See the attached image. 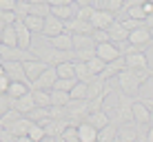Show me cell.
Listing matches in <instances>:
<instances>
[{"label": "cell", "mask_w": 153, "mask_h": 142, "mask_svg": "<svg viewBox=\"0 0 153 142\" xmlns=\"http://www.w3.org/2000/svg\"><path fill=\"white\" fill-rule=\"evenodd\" d=\"M149 78H151V69H129V67H124V69L115 76V82L120 85V91L122 93L135 98L138 91H140V87L144 85Z\"/></svg>", "instance_id": "obj_1"}, {"label": "cell", "mask_w": 153, "mask_h": 142, "mask_svg": "<svg viewBox=\"0 0 153 142\" xmlns=\"http://www.w3.org/2000/svg\"><path fill=\"white\" fill-rule=\"evenodd\" d=\"M33 51L36 58L45 60L47 65H58V62H65V60H76L73 51H62V49H56L51 45H31L29 47Z\"/></svg>", "instance_id": "obj_2"}, {"label": "cell", "mask_w": 153, "mask_h": 142, "mask_svg": "<svg viewBox=\"0 0 153 142\" xmlns=\"http://www.w3.org/2000/svg\"><path fill=\"white\" fill-rule=\"evenodd\" d=\"M140 127L135 120H129V122H122L118 127V133H115V140L118 142H135L140 140Z\"/></svg>", "instance_id": "obj_3"}, {"label": "cell", "mask_w": 153, "mask_h": 142, "mask_svg": "<svg viewBox=\"0 0 153 142\" xmlns=\"http://www.w3.org/2000/svg\"><path fill=\"white\" fill-rule=\"evenodd\" d=\"M56 78H58L56 67L49 65L38 78H33V80L29 82V89H51V87H53V82H56Z\"/></svg>", "instance_id": "obj_4"}, {"label": "cell", "mask_w": 153, "mask_h": 142, "mask_svg": "<svg viewBox=\"0 0 153 142\" xmlns=\"http://www.w3.org/2000/svg\"><path fill=\"white\" fill-rule=\"evenodd\" d=\"M45 38V36H42ZM45 45H51L56 49H62V51H73V40H71V31H60L56 36H49L45 38Z\"/></svg>", "instance_id": "obj_5"}, {"label": "cell", "mask_w": 153, "mask_h": 142, "mask_svg": "<svg viewBox=\"0 0 153 142\" xmlns=\"http://www.w3.org/2000/svg\"><path fill=\"white\" fill-rule=\"evenodd\" d=\"M129 40L131 45H135L138 49H144L146 45H151V31H149V27H135V29H131L129 31Z\"/></svg>", "instance_id": "obj_6"}, {"label": "cell", "mask_w": 153, "mask_h": 142, "mask_svg": "<svg viewBox=\"0 0 153 142\" xmlns=\"http://www.w3.org/2000/svg\"><path fill=\"white\" fill-rule=\"evenodd\" d=\"M4 73H7L9 80H20V82H29L27 76H25V67L20 60H2Z\"/></svg>", "instance_id": "obj_7"}, {"label": "cell", "mask_w": 153, "mask_h": 142, "mask_svg": "<svg viewBox=\"0 0 153 142\" xmlns=\"http://www.w3.org/2000/svg\"><path fill=\"white\" fill-rule=\"evenodd\" d=\"M60 31H65V20L53 16V13L45 16V25H42V33L40 36L49 38V36H56V33H60Z\"/></svg>", "instance_id": "obj_8"}, {"label": "cell", "mask_w": 153, "mask_h": 142, "mask_svg": "<svg viewBox=\"0 0 153 142\" xmlns=\"http://www.w3.org/2000/svg\"><path fill=\"white\" fill-rule=\"evenodd\" d=\"M96 56L100 58V60H104V62H111V60H115V58H120L122 54L118 51L115 42L107 40V42H98L96 45Z\"/></svg>", "instance_id": "obj_9"}, {"label": "cell", "mask_w": 153, "mask_h": 142, "mask_svg": "<svg viewBox=\"0 0 153 142\" xmlns=\"http://www.w3.org/2000/svg\"><path fill=\"white\" fill-rule=\"evenodd\" d=\"M113 20H115V16H113L111 11H107V9H93L89 22L93 25V29H107Z\"/></svg>", "instance_id": "obj_10"}, {"label": "cell", "mask_w": 153, "mask_h": 142, "mask_svg": "<svg viewBox=\"0 0 153 142\" xmlns=\"http://www.w3.org/2000/svg\"><path fill=\"white\" fill-rule=\"evenodd\" d=\"M22 67H25V76H27V80L31 82L33 78H38L49 65H47L45 60H40V58H29V60L22 62Z\"/></svg>", "instance_id": "obj_11"}, {"label": "cell", "mask_w": 153, "mask_h": 142, "mask_svg": "<svg viewBox=\"0 0 153 142\" xmlns=\"http://www.w3.org/2000/svg\"><path fill=\"white\" fill-rule=\"evenodd\" d=\"M65 31H71V33H91L93 25L89 22V20H82V18L71 16V18L65 20Z\"/></svg>", "instance_id": "obj_12"}, {"label": "cell", "mask_w": 153, "mask_h": 142, "mask_svg": "<svg viewBox=\"0 0 153 142\" xmlns=\"http://www.w3.org/2000/svg\"><path fill=\"white\" fill-rule=\"evenodd\" d=\"M124 65L129 67V69H149V58L142 49L138 51H131V54L124 56Z\"/></svg>", "instance_id": "obj_13"}, {"label": "cell", "mask_w": 153, "mask_h": 142, "mask_svg": "<svg viewBox=\"0 0 153 142\" xmlns=\"http://www.w3.org/2000/svg\"><path fill=\"white\" fill-rule=\"evenodd\" d=\"M13 27H16V36H18V47L29 49L31 47V31H29V27L22 22V18H16Z\"/></svg>", "instance_id": "obj_14"}, {"label": "cell", "mask_w": 153, "mask_h": 142, "mask_svg": "<svg viewBox=\"0 0 153 142\" xmlns=\"http://www.w3.org/2000/svg\"><path fill=\"white\" fill-rule=\"evenodd\" d=\"M124 56H120V58H115V60H111V62H104V69H102V73H100V78L102 80H109V78H115L120 71L124 69Z\"/></svg>", "instance_id": "obj_15"}, {"label": "cell", "mask_w": 153, "mask_h": 142, "mask_svg": "<svg viewBox=\"0 0 153 142\" xmlns=\"http://www.w3.org/2000/svg\"><path fill=\"white\" fill-rule=\"evenodd\" d=\"M107 33H109V40H111V42H122V40L129 38V29H124V25L120 22L118 18L107 27Z\"/></svg>", "instance_id": "obj_16"}, {"label": "cell", "mask_w": 153, "mask_h": 142, "mask_svg": "<svg viewBox=\"0 0 153 142\" xmlns=\"http://www.w3.org/2000/svg\"><path fill=\"white\" fill-rule=\"evenodd\" d=\"M131 113H133V120L138 124H149V107L142 102V98L133 100V104H131Z\"/></svg>", "instance_id": "obj_17"}, {"label": "cell", "mask_w": 153, "mask_h": 142, "mask_svg": "<svg viewBox=\"0 0 153 142\" xmlns=\"http://www.w3.org/2000/svg\"><path fill=\"white\" fill-rule=\"evenodd\" d=\"M78 142H98V129L87 120H82L78 124Z\"/></svg>", "instance_id": "obj_18"}, {"label": "cell", "mask_w": 153, "mask_h": 142, "mask_svg": "<svg viewBox=\"0 0 153 142\" xmlns=\"http://www.w3.org/2000/svg\"><path fill=\"white\" fill-rule=\"evenodd\" d=\"M13 107L18 109V111L22 113V115H27V113L31 111V109L36 107V102H33V96H31V91L22 93L20 98H16V100H13Z\"/></svg>", "instance_id": "obj_19"}, {"label": "cell", "mask_w": 153, "mask_h": 142, "mask_svg": "<svg viewBox=\"0 0 153 142\" xmlns=\"http://www.w3.org/2000/svg\"><path fill=\"white\" fill-rule=\"evenodd\" d=\"M84 120H87L89 124H93L96 129H102L107 122H111L109 115H107V111H102V109H98V111H89L87 115H84Z\"/></svg>", "instance_id": "obj_20"}, {"label": "cell", "mask_w": 153, "mask_h": 142, "mask_svg": "<svg viewBox=\"0 0 153 142\" xmlns=\"http://www.w3.org/2000/svg\"><path fill=\"white\" fill-rule=\"evenodd\" d=\"M0 45L4 47H18V36H16V27L13 25H4L0 31Z\"/></svg>", "instance_id": "obj_21"}, {"label": "cell", "mask_w": 153, "mask_h": 142, "mask_svg": "<svg viewBox=\"0 0 153 142\" xmlns=\"http://www.w3.org/2000/svg\"><path fill=\"white\" fill-rule=\"evenodd\" d=\"M76 9H78L76 2H69V4H51V13L58 16V18H62V20L76 16Z\"/></svg>", "instance_id": "obj_22"}, {"label": "cell", "mask_w": 153, "mask_h": 142, "mask_svg": "<svg viewBox=\"0 0 153 142\" xmlns=\"http://www.w3.org/2000/svg\"><path fill=\"white\" fill-rule=\"evenodd\" d=\"M73 71H76V80H80V82H91L96 78L89 71L87 62H80V60H73Z\"/></svg>", "instance_id": "obj_23"}, {"label": "cell", "mask_w": 153, "mask_h": 142, "mask_svg": "<svg viewBox=\"0 0 153 142\" xmlns=\"http://www.w3.org/2000/svg\"><path fill=\"white\" fill-rule=\"evenodd\" d=\"M115 133H118V124L107 122L102 129H98V142H115Z\"/></svg>", "instance_id": "obj_24"}, {"label": "cell", "mask_w": 153, "mask_h": 142, "mask_svg": "<svg viewBox=\"0 0 153 142\" xmlns=\"http://www.w3.org/2000/svg\"><path fill=\"white\" fill-rule=\"evenodd\" d=\"M73 40V49H87V47H96V40H93L91 33H71Z\"/></svg>", "instance_id": "obj_25"}, {"label": "cell", "mask_w": 153, "mask_h": 142, "mask_svg": "<svg viewBox=\"0 0 153 142\" xmlns=\"http://www.w3.org/2000/svg\"><path fill=\"white\" fill-rule=\"evenodd\" d=\"M22 22L29 27L31 33H42V25H45V18H40V16H33V13H27L22 18Z\"/></svg>", "instance_id": "obj_26"}, {"label": "cell", "mask_w": 153, "mask_h": 142, "mask_svg": "<svg viewBox=\"0 0 153 142\" xmlns=\"http://www.w3.org/2000/svg\"><path fill=\"white\" fill-rule=\"evenodd\" d=\"M20 115H22V113H20L16 107L7 109V111H4L2 115H0V124H2V129H11V127H13V122L20 118Z\"/></svg>", "instance_id": "obj_27"}, {"label": "cell", "mask_w": 153, "mask_h": 142, "mask_svg": "<svg viewBox=\"0 0 153 142\" xmlns=\"http://www.w3.org/2000/svg\"><path fill=\"white\" fill-rule=\"evenodd\" d=\"M29 91H31V96H33L36 107H49V104H51L49 89H29Z\"/></svg>", "instance_id": "obj_28"}, {"label": "cell", "mask_w": 153, "mask_h": 142, "mask_svg": "<svg viewBox=\"0 0 153 142\" xmlns=\"http://www.w3.org/2000/svg\"><path fill=\"white\" fill-rule=\"evenodd\" d=\"M27 91H29V82H20V80H11V82H9V87H7V93L13 100L20 98L22 93H27Z\"/></svg>", "instance_id": "obj_29"}, {"label": "cell", "mask_w": 153, "mask_h": 142, "mask_svg": "<svg viewBox=\"0 0 153 142\" xmlns=\"http://www.w3.org/2000/svg\"><path fill=\"white\" fill-rule=\"evenodd\" d=\"M56 67V73L58 78H76V71H73V60H65V62H58Z\"/></svg>", "instance_id": "obj_30"}, {"label": "cell", "mask_w": 153, "mask_h": 142, "mask_svg": "<svg viewBox=\"0 0 153 142\" xmlns=\"http://www.w3.org/2000/svg\"><path fill=\"white\" fill-rule=\"evenodd\" d=\"M27 135H29V140H31V142H42V140L47 138L45 127H42V124H38V122H33V120H31V124H29Z\"/></svg>", "instance_id": "obj_31"}, {"label": "cell", "mask_w": 153, "mask_h": 142, "mask_svg": "<svg viewBox=\"0 0 153 142\" xmlns=\"http://www.w3.org/2000/svg\"><path fill=\"white\" fill-rule=\"evenodd\" d=\"M49 98H51V104L67 107V102H69V91H62V89H49Z\"/></svg>", "instance_id": "obj_32"}, {"label": "cell", "mask_w": 153, "mask_h": 142, "mask_svg": "<svg viewBox=\"0 0 153 142\" xmlns=\"http://www.w3.org/2000/svg\"><path fill=\"white\" fill-rule=\"evenodd\" d=\"M29 13L45 18V16L51 13V4H49V2H29Z\"/></svg>", "instance_id": "obj_33"}, {"label": "cell", "mask_w": 153, "mask_h": 142, "mask_svg": "<svg viewBox=\"0 0 153 142\" xmlns=\"http://www.w3.org/2000/svg\"><path fill=\"white\" fill-rule=\"evenodd\" d=\"M62 142H78V124H67L60 133Z\"/></svg>", "instance_id": "obj_34"}, {"label": "cell", "mask_w": 153, "mask_h": 142, "mask_svg": "<svg viewBox=\"0 0 153 142\" xmlns=\"http://www.w3.org/2000/svg\"><path fill=\"white\" fill-rule=\"evenodd\" d=\"M27 115H29V120H33V122H40V120L49 118V107H33Z\"/></svg>", "instance_id": "obj_35"}, {"label": "cell", "mask_w": 153, "mask_h": 142, "mask_svg": "<svg viewBox=\"0 0 153 142\" xmlns=\"http://www.w3.org/2000/svg\"><path fill=\"white\" fill-rule=\"evenodd\" d=\"M87 67H89V71L93 73V76H100L104 69V60H100L98 56H93V58H89L87 60Z\"/></svg>", "instance_id": "obj_36"}, {"label": "cell", "mask_w": 153, "mask_h": 142, "mask_svg": "<svg viewBox=\"0 0 153 142\" xmlns=\"http://www.w3.org/2000/svg\"><path fill=\"white\" fill-rule=\"evenodd\" d=\"M76 78H56V82H53V87L51 89H62V91H71V87L76 85Z\"/></svg>", "instance_id": "obj_37"}, {"label": "cell", "mask_w": 153, "mask_h": 142, "mask_svg": "<svg viewBox=\"0 0 153 142\" xmlns=\"http://www.w3.org/2000/svg\"><path fill=\"white\" fill-rule=\"evenodd\" d=\"M73 56H76V60L87 62L89 58L96 56V47H87V49H73Z\"/></svg>", "instance_id": "obj_38"}, {"label": "cell", "mask_w": 153, "mask_h": 142, "mask_svg": "<svg viewBox=\"0 0 153 142\" xmlns=\"http://www.w3.org/2000/svg\"><path fill=\"white\" fill-rule=\"evenodd\" d=\"M69 98H87V82H80V80H78L76 85L71 87Z\"/></svg>", "instance_id": "obj_39"}, {"label": "cell", "mask_w": 153, "mask_h": 142, "mask_svg": "<svg viewBox=\"0 0 153 142\" xmlns=\"http://www.w3.org/2000/svg\"><path fill=\"white\" fill-rule=\"evenodd\" d=\"M93 4H82V7H78L76 9V18H82V20H89L91 18V13H93Z\"/></svg>", "instance_id": "obj_40"}, {"label": "cell", "mask_w": 153, "mask_h": 142, "mask_svg": "<svg viewBox=\"0 0 153 142\" xmlns=\"http://www.w3.org/2000/svg\"><path fill=\"white\" fill-rule=\"evenodd\" d=\"M104 9L111 11L113 16H118L120 11H122V0H104Z\"/></svg>", "instance_id": "obj_41"}, {"label": "cell", "mask_w": 153, "mask_h": 142, "mask_svg": "<svg viewBox=\"0 0 153 142\" xmlns=\"http://www.w3.org/2000/svg\"><path fill=\"white\" fill-rule=\"evenodd\" d=\"M11 107H13V98L9 96V93H0V115Z\"/></svg>", "instance_id": "obj_42"}, {"label": "cell", "mask_w": 153, "mask_h": 142, "mask_svg": "<svg viewBox=\"0 0 153 142\" xmlns=\"http://www.w3.org/2000/svg\"><path fill=\"white\" fill-rule=\"evenodd\" d=\"M91 36H93V40H96V45H98V42H107V40H109L107 29H93Z\"/></svg>", "instance_id": "obj_43"}, {"label": "cell", "mask_w": 153, "mask_h": 142, "mask_svg": "<svg viewBox=\"0 0 153 142\" xmlns=\"http://www.w3.org/2000/svg\"><path fill=\"white\" fill-rule=\"evenodd\" d=\"M16 140H18V135L11 129H0V142H16Z\"/></svg>", "instance_id": "obj_44"}, {"label": "cell", "mask_w": 153, "mask_h": 142, "mask_svg": "<svg viewBox=\"0 0 153 142\" xmlns=\"http://www.w3.org/2000/svg\"><path fill=\"white\" fill-rule=\"evenodd\" d=\"M16 18H18V16H16L13 9H9V11H0V20H2L4 25H13Z\"/></svg>", "instance_id": "obj_45"}, {"label": "cell", "mask_w": 153, "mask_h": 142, "mask_svg": "<svg viewBox=\"0 0 153 142\" xmlns=\"http://www.w3.org/2000/svg\"><path fill=\"white\" fill-rule=\"evenodd\" d=\"M16 7V0H0V11H9Z\"/></svg>", "instance_id": "obj_46"}, {"label": "cell", "mask_w": 153, "mask_h": 142, "mask_svg": "<svg viewBox=\"0 0 153 142\" xmlns=\"http://www.w3.org/2000/svg\"><path fill=\"white\" fill-rule=\"evenodd\" d=\"M9 78H7V73H2V76H0V93H7V87H9Z\"/></svg>", "instance_id": "obj_47"}, {"label": "cell", "mask_w": 153, "mask_h": 142, "mask_svg": "<svg viewBox=\"0 0 153 142\" xmlns=\"http://www.w3.org/2000/svg\"><path fill=\"white\" fill-rule=\"evenodd\" d=\"M142 9H144V13H146V16L153 13V0H144V2H142Z\"/></svg>", "instance_id": "obj_48"}, {"label": "cell", "mask_w": 153, "mask_h": 142, "mask_svg": "<svg viewBox=\"0 0 153 142\" xmlns=\"http://www.w3.org/2000/svg\"><path fill=\"white\" fill-rule=\"evenodd\" d=\"M144 140L153 142V124H149V129H146V133H144Z\"/></svg>", "instance_id": "obj_49"}, {"label": "cell", "mask_w": 153, "mask_h": 142, "mask_svg": "<svg viewBox=\"0 0 153 142\" xmlns=\"http://www.w3.org/2000/svg\"><path fill=\"white\" fill-rule=\"evenodd\" d=\"M73 2H76L78 7H82V4H93V0H73Z\"/></svg>", "instance_id": "obj_50"}, {"label": "cell", "mask_w": 153, "mask_h": 142, "mask_svg": "<svg viewBox=\"0 0 153 142\" xmlns=\"http://www.w3.org/2000/svg\"><path fill=\"white\" fill-rule=\"evenodd\" d=\"M149 124H153V104L149 107Z\"/></svg>", "instance_id": "obj_51"}, {"label": "cell", "mask_w": 153, "mask_h": 142, "mask_svg": "<svg viewBox=\"0 0 153 142\" xmlns=\"http://www.w3.org/2000/svg\"><path fill=\"white\" fill-rule=\"evenodd\" d=\"M27 2H49V0H27Z\"/></svg>", "instance_id": "obj_52"}, {"label": "cell", "mask_w": 153, "mask_h": 142, "mask_svg": "<svg viewBox=\"0 0 153 142\" xmlns=\"http://www.w3.org/2000/svg\"><path fill=\"white\" fill-rule=\"evenodd\" d=\"M149 31H151V42H153V27H151V29H149Z\"/></svg>", "instance_id": "obj_53"}, {"label": "cell", "mask_w": 153, "mask_h": 142, "mask_svg": "<svg viewBox=\"0 0 153 142\" xmlns=\"http://www.w3.org/2000/svg\"><path fill=\"white\" fill-rule=\"evenodd\" d=\"M2 27H4V22H2V20H0V31H2Z\"/></svg>", "instance_id": "obj_54"}, {"label": "cell", "mask_w": 153, "mask_h": 142, "mask_svg": "<svg viewBox=\"0 0 153 142\" xmlns=\"http://www.w3.org/2000/svg\"><path fill=\"white\" fill-rule=\"evenodd\" d=\"M0 129H2V124H0Z\"/></svg>", "instance_id": "obj_55"}, {"label": "cell", "mask_w": 153, "mask_h": 142, "mask_svg": "<svg viewBox=\"0 0 153 142\" xmlns=\"http://www.w3.org/2000/svg\"><path fill=\"white\" fill-rule=\"evenodd\" d=\"M151 76H153V71H151Z\"/></svg>", "instance_id": "obj_56"}]
</instances>
